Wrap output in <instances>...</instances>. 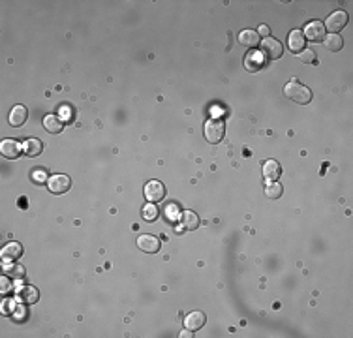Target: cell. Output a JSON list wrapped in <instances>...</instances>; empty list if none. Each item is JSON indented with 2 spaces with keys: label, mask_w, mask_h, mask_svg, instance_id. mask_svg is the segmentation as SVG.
Masks as SVG:
<instances>
[{
  "label": "cell",
  "mask_w": 353,
  "mask_h": 338,
  "mask_svg": "<svg viewBox=\"0 0 353 338\" xmlns=\"http://www.w3.org/2000/svg\"><path fill=\"white\" fill-rule=\"evenodd\" d=\"M284 94H286L289 100H293V102H297V104H301V105L310 104V100H312L310 88L304 87V85H301V83H297V81H289L288 85L284 87Z\"/></svg>",
  "instance_id": "6da1fadb"
},
{
  "label": "cell",
  "mask_w": 353,
  "mask_h": 338,
  "mask_svg": "<svg viewBox=\"0 0 353 338\" xmlns=\"http://www.w3.org/2000/svg\"><path fill=\"white\" fill-rule=\"evenodd\" d=\"M224 132H226V128H224V122L220 119H209L205 124V137L209 143H220L224 139Z\"/></svg>",
  "instance_id": "7a4b0ae2"
},
{
  "label": "cell",
  "mask_w": 353,
  "mask_h": 338,
  "mask_svg": "<svg viewBox=\"0 0 353 338\" xmlns=\"http://www.w3.org/2000/svg\"><path fill=\"white\" fill-rule=\"evenodd\" d=\"M282 44L274 38H265L261 42V51L259 55L265 57L267 60H278L282 57Z\"/></svg>",
  "instance_id": "3957f363"
},
{
  "label": "cell",
  "mask_w": 353,
  "mask_h": 338,
  "mask_svg": "<svg viewBox=\"0 0 353 338\" xmlns=\"http://www.w3.org/2000/svg\"><path fill=\"white\" fill-rule=\"evenodd\" d=\"M348 25V13L346 11H342V10H338V11H335V13H331V15L327 17V21L323 23V27L329 30V32H332V34H337V32H340L344 27Z\"/></svg>",
  "instance_id": "277c9868"
},
{
  "label": "cell",
  "mask_w": 353,
  "mask_h": 338,
  "mask_svg": "<svg viewBox=\"0 0 353 338\" xmlns=\"http://www.w3.org/2000/svg\"><path fill=\"white\" fill-rule=\"evenodd\" d=\"M47 188H49L53 194H66V192L71 188V179L68 175H53V177L47 180Z\"/></svg>",
  "instance_id": "5b68a950"
},
{
  "label": "cell",
  "mask_w": 353,
  "mask_h": 338,
  "mask_svg": "<svg viewBox=\"0 0 353 338\" xmlns=\"http://www.w3.org/2000/svg\"><path fill=\"white\" fill-rule=\"evenodd\" d=\"M145 197H147L151 203H158L162 201L165 197V186L160 182V180H151L145 186Z\"/></svg>",
  "instance_id": "8992f818"
},
{
  "label": "cell",
  "mask_w": 353,
  "mask_h": 338,
  "mask_svg": "<svg viewBox=\"0 0 353 338\" xmlns=\"http://www.w3.org/2000/svg\"><path fill=\"white\" fill-rule=\"evenodd\" d=\"M304 38L312 40V42H321V40L325 38V27H323V23L321 21H312L306 25V28H304L303 32Z\"/></svg>",
  "instance_id": "52a82bcc"
},
{
  "label": "cell",
  "mask_w": 353,
  "mask_h": 338,
  "mask_svg": "<svg viewBox=\"0 0 353 338\" xmlns=\"http://www.w3.org/2000/svg\"><path fill=\"white\" fill-rule=\"evenodd\" d=\"M205 322H207L205 314H203V312H199V310H196V312H190V314L186 316L184 325H186V329H188V331L196 333V331H199V329L205 325Z\"/></svg>",
  "instance_id": "ba28073f"
},
{
  "label": "cell",
  "mask_w": 353,
  "mask_h": 338,
  "mask_svg": "<svg viewBox=\"0 0 353 338\" xmlns=\"http://www.w3.org/2000/svg\"><path fill=\"white\" fill-rule=\"evenodd\" d=\"M0 256H2L4 263L15 261V259H19V257L23 256V246L19 245V242H10V245H6L4 248H2Z\"/></svg>",
  "instance_id": "9c48e42d"
},
{
  "label": "cell",
  "mask_w": 353,
  "mask_h": 338,
  "mask_svg": "<svg viewBox=\"0 0 353 338\" xmlns=\"http://www.w3.org/2000/svg\"><path fill=\"white\" fill-rule=\"evenodd\" d=\"M137 246H139L143 252H147V254H156V252L160 250V240H158L154 235H141V237L137 239Z\"/></svg>",
  "instance_id": "30bf717a"
},
{
  "label": "cell",
  "mask_w": 353,
  "mask_h": 338,
  "mask_svg": "<svg viewBox=\"0 0 353 338\" xmlns=\"http://www.w3.org/2000/svg\"><path fill=\"white\" fill-rule=\"evenodd\" d=\"M0 153H2L4 158L13 160L21 154V145H19L15 139H4V141L0 143Z\"/></svg>",
  "instance_id": "8fae6325"
},
{
  "label": "cell",
  "mask_w": 353,
  "mask_h": 338,
  "mask_svg": "<svg viewBox=\"0 0 353 338\" xmlns=\"http://www.w3.org/2000/svg\"><path fill=\"white\" fill-rule=\"evenodd\" d=\"M17 297H19V301H21L23 305H34L38 301L40 293L34 286H23V288L17 289Z\"/></svg>",
  "instance_id": "7c38bea8"
},
{
  "label": "cell",
  "mask_w": 353,
  "mask_h": 338,
  "mask_svg": "<svg viewBox=\"0 0 353 338\" xmlns=\"http://www.w3.org/2000/svg\"><path fill=\"white\" fill-rule=\"evenodd\" d=\"M27 117H28L27 107H23V105H15V107L10 111V117H8V120H10V124L13 126V128H19V126H23L25 122H27Z\"/></svg>",
  "instance_id": "4fadbf2b"
},
{
  "label": "cell",
  "mask_w": 353,
  "mask_h": 338,
  "mask_svg": "<svg viewBox=\"0 0 353 338\" xmlns=\"http://www.w3.org/2000/svg\"><path fill=\"white\" fill-rule=\"evenodd\" d=\"M4 274L8 276V278L11 280H23L25 276H27V271H25V267L23 265H19V263L15 261H10V263H4Z\"/></svg>",
  "instance_id": "5bb4252c"
},
{
  "label": "cell",
  "mask_w": 353,
  "mask_h": 338,
  "mask_svg": "<svg viewBox=\"0 0 353 338\" xmlns=\"http://www.w3.org/2000/svg\"><path fill=\"white\" fill-rule=\"evenodd\" d=\"M261 167H263V177L267 180H276L280 177V173H282L280 164H278L276 160H267V162H263Z\"/></svg>",
  "instance_id": "9a60e30c"
},
{
  "label": "cell",
  "mask_w": 353,
  "mask_h": 338,
  "mask_svg": "<svg viewBox=\"0 0 353 338\" xmlns=\"http://www.w3.org/2000/svg\"><path fill=\"white\" fill-rule=\"evenodd\" d=\"M239 42H240V45H245L248 49H254V47H257V44H259V34L255 32V30H243V32L239 34Z\"/></svg>",
  "instance_id": "2e32d148"
},
{
  "label": "cell",
  "mask_w": 353,
  "mask_h": 338,
  "mask_svg": "<svg viewBox=\"0 0 353 338\" xmlns=\"http://www.w3.org/2000/svg\"><path fill=\"white\" fill-rule=\"evenodd\" d=\"M261 66H263V57L259 55V53H255V51H250L248 55L245 57V68L248 71H259Z\"/></svg>",
  "instance_id": "e0dca14e"
},
{
  "label": "cell",
  "mask_w": 353,
  "mask_h": 338,
  "mask_svg": "<svg viewBox=\"0 0 353 338\" xmlns=\"http://www.w3.org/2000/svg\"><path fill=\"white\" fill-rule=\"evenodd\" d=\"M42 148H44V145H42V141H40V139H36V137L25 139V143H23V151H25V154H27V156H30V158L38 156V154L42 153Z\"/></svg>",
  "instance_id": "ac0fdd59"
},
{
  "label": "cell",
  "mask_w": 353,
  "mask_h": 338,
  "mask_svg": "<svg viewBox=\"0 0 353 338\" xmlns=\"http://www.w3.org/2000/svg\"><path fill=\"white\" fill-rule=\"evenodd\" d=\"M44 128L49 132V134H59V132H62L64 124H62V119H60V117H57V115H47L44 119Z\"/></svg>",
  "instance_id": "d6986e66"
},
{
  "label": "cell",
  "mask_w": 353,
  "mask_h": 338,
  "mask_svg": "<svg viewBox=\"0 0 353 338\" xmlns=\"http://www.w3.org/2000/svg\"><path fill=\"white\" fill-rule=\"evenodd\" d=\"M289 49L293 51V53H301V51H304V42H306V38L303 36V32L301 30H293V32L289 34Z\"/></svg>",
  "instance_id": "ffe728a7"
},
{
  "label": "cell",
  "mask_w": 353,
  "mask_h": 338,
  "mask_svg": "<svg viewBox=\"0 0 353 338\" xmlns=\"http://www.w3.org/2000/svg\"><path fill=\"white\" fill-rule=\"evenodd\" d=\"M323 44H325V49L337 53V51H340L344 47V40L338 34H329L327 38H323Z\"/></svg>",
  "instance_id": "44dd1931"
},
{
  "label": "cell",
  "mask_w": 353,
  "mask_h": 338,
  "mask_svg": "<svg viewBox=\"0 0 353 338\" xmlns=\"http://www.w3.org/2000/svg\"><path fill=\"white\" fill-rule=\"evenodd\" d=\"M282 192H284L282 184H280V182H274V180L265 186L267 199H280V197H282Z\"/></svg>",
  "instance_id": "7402d4cb"
},
{
  "label": "cell",
  "mask_w": 353,
  "mask_h": 338,
  "mask_svg": "<svg viewBox=\"0 0 353 338\" xmlns=\"http://www.w3.org/2000/svg\"><path fill=\"white\" fill-rule=\"evenodd\" d=\"M182 224L186 229H197L199 228V216L192 211H186V213H182Z\"/></svg>",
  "instance_id": "603a6c76"
},
{
  "label": "cell",
  "mask_w": 353,
  "mask_h": 338,
  "mask_svg": "<svg viewBox=\"0 0 353 338\" xmlns=\"http://www.w3.org/2000/svg\"><path fill=\"white\" fill-rule=\"evenodd\" d=\"M143 218L147 220V222H154V220L158 218V209L154 207L152 203H148V205L143 207Z\"/></svg>",
  "instance_id": "cb8c5ba5"
},
{
  "label": "cell",
  "mask_w": 353,
  "mask_h": 338,
  "mask_svg": "<svg viewBox=\"0 0 353 338\" xmlns=\"http://www.w3.org/2000/svg\"><path fill=\"white\" fill-rule=\"evenodd\" d=\"M299 60L303 64H314L315 62V53L312 49H304L299 53Z\"/></svg>",
  "instance_id": "d4e9b609"
},
{
  "label": "cell",
  "mask_w": 353,
  "mask_h": 338,
  "mask_svg": "<svg viewBox=\"0 0 353 338\" xmlns=\"http://www.w3.org/2000/svg\"><path fill=\"white\" fill-rule=\"evenodd\" d=\"M259 36H263V38H271V28L267 27V25H261V27H259Z\"/></svg>",
  "instance_id": "484cf974"
},
{
  "label": "cell",
  "mask_w": 353,
  "mask_h": 338,
  "mask_svg": "<svg viewBox=\"0 0 353 338\" xmlns=\"http://www.w3.org/2000/svg\"><path fill=\"white\" fill-rule=\"evenodd\" d=\"M2 291H4V293L6 291H10V289H8V276H6V274L2 276Z\"/></svg>",
  "instance_id": "4316f807"
}]
</instances>
